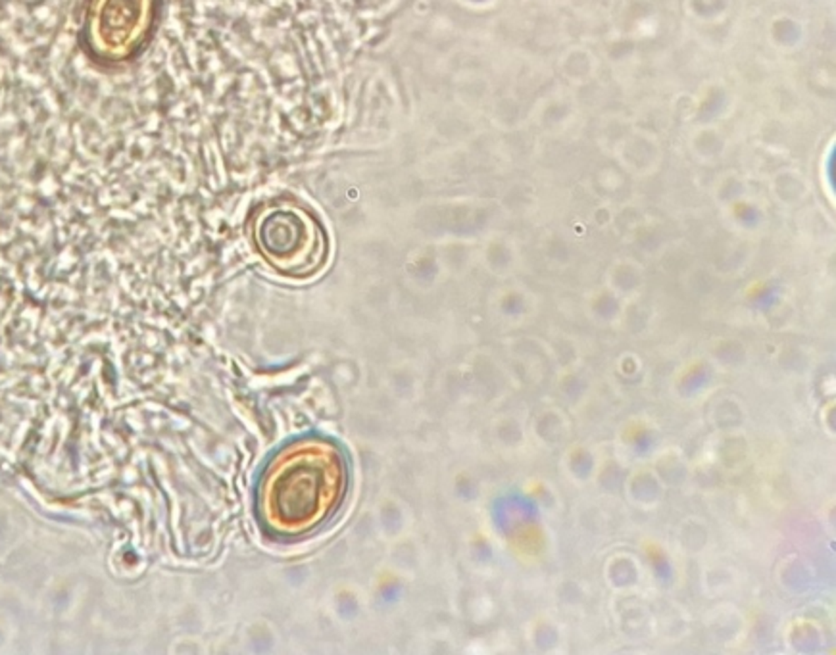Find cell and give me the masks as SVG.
<instances>
[{"mask_svg": "<svg viewBox=\"0 0 836 655\" xmlns=\"http://www.w3.org/2000/svg\"><path fill=\"white\" fill-rule=\"evenodd\" d=\"M350 464L331 438H298L264 467L256 488L261 529L277 538H300L327 525L346 502Z\"/></svg>", "mask_w": 836, "mask_h": 655, "instance_id": "obj_1", "label": "cell"}, {"mask_svg": "<svg viewBox=\"0 0 836 655\" xmlns=\"http://www.w3.org/2000/svg\"><path fill=\"white\" fill-rule=\"evenodd\" d=\"M162 0H81L77 42L98 68L137 60L158 28Z\"/></svg>", "mask_w": 836, "mask_h": 655, "instance_id": "obj_2", "label": "cell"}, {"mask_svg": "<svg viewBox=\"0 0 836 655\" xmlns=\"http://www.w3.org/2000/svg\"><path fill=\"white\" fill-rule=\"evenodd\" d=\"M252 239L268 266L288 279L319 273L329 258V239L319 219L290 200L261 206L252 219Z\"/></svg>", "mask_w": 836, "mask_h": 655, "instance_id": "obj_3", "label": "cell"}]
</instances>
